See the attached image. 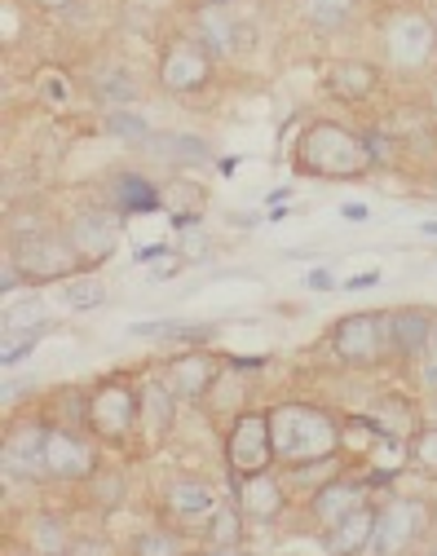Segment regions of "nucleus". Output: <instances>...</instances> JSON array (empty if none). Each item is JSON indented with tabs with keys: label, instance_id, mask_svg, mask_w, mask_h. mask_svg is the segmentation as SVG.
<instances>
[{
	"label": "nucleus",
	"instance_id": "9b49d317",
	"mask_svg": "<svg viewBox=\"0 0 437 556\" xmlns=\"http://www.w3.org/2000/svg\"><path fill=\"white\" fill-rule=\"evenodd\" d=\"M164 380L173 384L177 397L203 402L216 384H222V363H216L208 350H182V354L168 358V376Z\"/></svg>",
	"mask_w": 437,
	"mask_h": 556
},
{
	"label": "nucleus",
	"instance_id": "e433bc0d",
	"mask_svg": "<svg viewBox=\"0 0 437 556\" xmlns=\"http://www.w3.org/2000/svg\"><path fill=\"white\" fill-rule=\"evenodd\" d=\"M340 217H345V222H367V207H362V203H345Z\"/></svg>",
	"mask_w": 437,
	"mask_h": 556
},
{
	"label": "nucleus",
	"instance_id": "2f4dec72",
	"mask_svg": "<svg viewBox=\"0 0 437 556\" xmlns=\"http://www.w3.org/2000/svg\"><path fill=\"white\" fill-rule=\"evenodd\" d=\"M36 547H40V552H49V556L66 552V526H62V521H53V517L36 521Z\"/></svg>",
	"mask_w": 437,
	"mask_h": 556
},
{
	"label": "nucleus",
	"instance_id": "473e14b6",
	"mask_svg": "<svg viewBox=\"0 0 437 556\" xmlns=\"http://www.w3.org/2000/svg\"><path fill=\"white\" fill-rule=\"evenodd\" d=\"M415 371H420V384H424L428 393H437V323H433V336H428V344H424Z\"/></svg>",
	"mask_w": 437,
	"mask_h": 556
},
{
	"label": "nucleus",
	"instance_id": "412c9836",
	"mask_svg": "<svg viewBox=\"0 0 437 556\" xmlns=\"http://www.w3.org/2000/svg\"><path fill=\"white\" fill-rule=\"evenodd\" d=\"M173 415H177V393L168 380H146L141 384V425L151 429V438H164L173 429Z\"/></svg>",
	"mask_w": 437,
	"mask_h": 556
},
{
	"label": "nucleus",
	"instance_id": "39448f33",
	"mask_svg": "<svg viewBox=\"0 0 437 556\" xmlns=\"http://www.w3.org/2000/svg\"><path fill=\"white\" fill-rule=\"evenodd\" d=\"M212 76H216V58L208 53V45L195 31H177L160 49V89L164 93H177V98L203 93L212 85Z\"/></svg>",
	"mask_w": 437,
	"mask_h": 556
},
{
	"label": "nucleus",
	"instance_id": "4468645a",
	"mask_svg": "<svg viewBox=\"0 0 437 556\" xmlns=\"http://www.w3.org/2000/svg\"><path fill=\"white\" fill-rule=\"evenodd\" d=\"M5 468L23 477L49 472V425H18L5 442Z\"/></svg>",
	"mask_w": 437,
	"mask_h": 556
},
{
	"label": "nucleus",
	"instance_id": "393cba45",
	"mask_svg": "<svg viewBox=\"0 0 437 556\" xmlns=\"http://www.w3.org/2000/svg\"><path fill=\"white\" fill-rule=\"evenodd\" d=\"M133 336H141V340H186V344H203V340H212V327H195V323H133L128 327Z\"/></svg>",
	"mask_w": 437,
	"mask_h": 556
},
{
	"label": "nucleus",
	"instance_id": "c03bdc74",
	"mask_svg": "<svg viewBox=\"0 0 437 556\" xmlns=\"http://www.w3.org/2000/svg\"><path fill=\"white\" fill-rule=\"evenodd\" d=\"M433 556H437V552H433Z\"/></svg>",
	"mask_w": 437,
	"mask_h": 556
},
{
	"label": "nucleus",
	"instance_id": "c9c22d12",
	"mask_svg": "<svg viewBox=\"0 0 437 556\" xmlns=\"http://www.w3.org/2000/svg\"><path fill=\"white\" fill-rule=\"evenodd\" d=\"M305 283H310L314 292H327V288H336V283H332V274H327V269H314V274L305 278Z\"/></svg>",
	"mask_w": 437,
	"mask_h": 556
},
{
	"label": "nucleus",
	"instance_id": "f8f14e48",
	"mask_svg": "<svg viewBox=\"0 0 437 556\" xmlns=\"http://www.w3.org/2000/svg\"><path fill=\"white\" fill-rule=\"evenodd\" d=\"M115 239H120V222L115 217H102V207H93V213H80V217L66 222V243H71V252L80 256V265L107 261L115 252Z\"/></svg>",
	"mask_w": 437,
	"mask_h": 556
},
{
	"label": "nucleus",
	"instance_id": "58836bf2",
	"mask_svg": "<svg viewBox=\"0 0 437 556\" xmlns=\"http://www.w3.org/2000/svg\"><path fill=\"white\" fill-rule=\"evenodd\" d=\"M195 5H216V10H235V0H195Z\"/></svg>",
	"mask_w": 437,
	"mask_h": 556
},
{
	"label": "nucleus",
	"instance_id": "ddd939ff",
	"mask_svg": "<svg viewBox=\"0 0 437 556\" xmlns=\"http://www.w3.org/2000/svg\"><path fill=\"white\" fill-rule=\"evenodd\" d=\"M380 85H385V76H380V66H372V62L340 58V62L327 66V93L340 98V102H367V98L380 93Z\"/></svg>",
	"mask_w": 437,
	"mask_h": 556
},
{
	"label": "nucleus",
	"instance_id": "37998d69",
	"mask_svg": "<svg viewBox=\"0 0 437 556\" xmlns=\"http://www.w3.org/2000/svg\"><path fill=\"white\" fill-rule=\"evenodd\" d=\"M433 425H437V393H433Z\"/></svg>",
	"mask_w": 437,
	"mask_h": 556
},
{
	"label": "nucleus",
	"instance_id": "6ab92c4d",
	"mask_svg": "<svg viewBox=\"0 0 437 556\" xmlns=\"http://www.w3.org/2000/svg\"><path fill=\"white\" fill-rule=\"evenodd\" d=\"M372 534H376V513L362 504V508H353L340 526L327 530V547H332L336 556H358L362 547H372Z\"/></svg>",
	"mask_w": 437,
	"mask_h": 556
},
{
	"label": "nucleus",
	"instance_id": "a878e982",
	"mask_svg": "<svg viewBox=\"0 0 437 556\" xmlns=\"http://www.w3.org/2000/svg\"><path fill=\"white\" fill-rule=\"evenodd\" d=\"M66 309H93L107 301V283L93 274H76V278H66V292H62Z\"/></svg>",
	"mask_w": 437,
	"mask_h": 556
},
{
	"label": "nucleus",
	"instance_id": "423d86ee",
	"mask_svg": "<svg viewBox=\"0 0 437 556\" xmlns=\"http://www.w3.org/2000/svg\"><path fill=\"white\" fill-rule=\"evenodd\" d=\"M89 425L107 442H124L141 425V389H133L124 380H102L89 393Z\"/></svg>",
	"mask_w": 437,
	"mask_h": 556
},
{
	"label": "nucleus",
	"instance_id": "c756f323",
	"mask_svg": "<svg viewBox=\"0 0 437 556\" xmlns=\"http://www.w3.org/2000/svg\"><path fill=\"white\" fill-rule=\"evenodd\" d=\"M45 331H49V327H40V331H10V336H5V354H0V363L14 367L18 358H27V354L36 350V340H40Z\"/></svg>",
	"mask_w": 437,
	"mask_h": 556
},
{
	"label": "nucleus",
	"instance_id": "7c9ffc66",
	"mask_svg": "<svg viewBox=\"0 0 437 556\" xmlns=\"http://www.w3.org/2000/svg\"><path fill=\"white\" fill-rule=\"evenodd\" d=\"M411 464L437 472V425H428V429H420V433L411 438Z\"/></svg>",
	"mask_w": 437,
	"mask_h": 556
},
{
	"label": "nucleus",
	"instance_id": "f3484780",
	"mask_svg": "<svg viewBox=\"0 0 437 556\" xmlns=\"http://www.w3.org/2000/svg\"><path fill=\"white\" fill-rule=\"evenodd\" d=\"M362 500H367V485L362 481H327L323 491H314V517H319V526L323 530H332V526H340L353 508H362Z\"/></svg>",
	"mask_w": 437,
	"mask_h": 556
},
{
	"label": "nucleus",
	"instance_id": "4be33fe9",
	"mask_svg": "<svg viewBox=\"0 0 437 556\" xmlns=\"http://www.w3.org/2000/svg\"><path fill=\"white\" fill-rule=\"evenodd\" d=\"M239 508H244L248 521H274L278 508H283V485L270 481L265 472L244 477V485H239Z\"/></svg>",
	"mask_w": 437,
	"mask_h": 556
},
{
	"label": "nucleus",
	"instance_id": "f257e3e1",
	"mask_svg": "<svg viewBox=\"0 0 437 556\" xmlns=\"http://www.w3.org/2000/svg\"><path fill=\"white\" fill-rule=\"evenodd\" d=\"M270 442H274V459L287 468L301 464H323L340 451L345 429L336 425V415L314 406V402H278L270 410Z\"/></svg>",
	"mask_w": 437,
	"mask_h": 556
},
{
	"label": "nucleus",
	"instance_id": "bb28decb",
	"mask_svg": "<svg viewBox=\"0 0 437 556\" xmlns=\"http://www.w3.org/2000/svg\"><path fill=\"white\" fill-rule=\"evenodd\" d=\"M98 98L102 102H133L137 98V80L128 76V72H120V66H107L102 72V80H98Z\"/></svg>",
	"mask_w": 437,
	"mask_h": 556
},
{
	"label": "nucleus",
	"instance_id": "f03ea898",
	"mask_svg": "<svg viewBox=\"0 0 437 556\" xmlns=\"http://www.w3.org/2000/svg\"><path fill=\"white\" fill-rule=\"evenodd\" d=\"M372 164L376 160L367 151V137L336 119H310L297 137V151H291V168L323 181H353Z\"/></svg>",
	"mask_w": 437,
	"mask_h": 556
},
{
	"label": "nucleus",
	"instance_id": "7ed1b4c3",
	"mask_svg": "<svg viewBox=\"0 0 437 556\" xmlns=\"http://www.w3.org/2000/svg\"><path fill=\"white\" fill-rule=\"evenodd\" d=\"M380 53L394 72H420L437 53V27L424 5H402L380 23Z\"/></svg>",
	"mask_w": 437,
	"mask_h": 556
},
{
	"label": "nucleus",
	"instance_id": "cd10ccee",
	"mask_svg": "<svg viewBox=\"0 0 437 556\" xmlns=\"http://www.w3.org/2000/svg\"><path fill=\"white\" fill-rule=\"evenodd\" d=\"M133 556H182V539L173 530H146L133 539Z\"/></svg>",
	"mask_w": 437,
	"mask_h": 556
},
{
	"label": "nucleus",
	"instance_id": "dca6fc26",
	"mask_svg": "<svg viewBox=\"0 0 437 556\" xmlns=\"http://www.w3.org/2000/svg\"><path fill=\"white\" fill-rule=\"evenodd\" d=\"M394 318V358H402V363H420V354H424V344H428V336H433V309H415V305H407V309H394L389 314Z\"/></svg>",
	"mask_w": 437,
	"mask_h": 556
},
{
	"label": "nucleus",
	"instance_id": "ea45409f",
	"mask_svg": "<svg viewBox=\"0 0 437 556\" xmlns=\"http://www.w3.org/2000/svg\"><path fill=\"white\" fill-rule=\"evenodd\" d=\"M212 556H239V552L235 547H222V552H212Z\"/></svg>",
	"mask_w": 437,
	"mask_h": 556
},
{
	"label": "nucleus",
	"instance_id": "20e7f679",
	"mask_svg": "<svg viewBox=\"0 0 437 556\" xmlns=\"http://www.w3.org/2000/svg\"><path fill=\"white\" fill-rule=\"evenodd\" d=\"M332 350L349 367H376L394 358V318L380 309L349 314L332 327Z\"/></svg>",
	"mask_w": 437,
	"mask_h": 556
},
{
	"label": "nucleus",
	"instance_id": "a19ab883",
	"mask_svg": "<svg viewBox=\"0 0 437 556\" xmlns=\"http://www.w3.org/2000/svg\"><path fill=\"white\" fill-rule=\"evenodd\" d=\"M428 18H433V27H437V0H433V5H428Z\"/></svg>",
	"mask_w": 437,
	"mask_h": 556
},
{
	"label": "nucleus",
	"instance_id": "b1692460",
	"mask_svg": "<svg viewBox=\"0 0 437 556\" xmlns=\"http://www.w3.org/2000/svg\"><path fill=\"white\" fill-rule=\"evenodd\" d=\"M111 203L120 207V213H155V207H160V190L146 181V177H137V173H120L111 181Z\"/></svg>",
	"mask_w": 437,
	"mask_h": 556
},
{
	"label": "nucleus",
	"instance_id": "5701e85b",
	"mask_svg": "<svg viewBox=\"0 0 437 556\" xmlns=\"http://www.w3.org/2000/svg\"><path fill=\"white\" fill-rule=\"evenodd\" d=\"M141 151L155 155V160H182V164H203V160H212L208 142H199V137H190V132H151V137L141 142Z\"/></svg>",
	"mask_w": 437,
	"mask_h": 556
},
{
	"label": "nucleus",
	"instance_id": "aec40b11",
	"mask_svg": "<svg viewBox=\"0 0 437 556\" xmlns=\"http://www.w3.org/2000/svg\"><path fill=\"white\" fill-rule=\"evenodd\" d=\"M164 504L177 517H199L216 508V491H212V481H199V477H173L164 485Z\"/></svg>",
	"mask_w": 437,
	"mask_h": 556
},
{
	"label": "nucleus",
	"instance_id": "a211bd4d",
	"mask_svg": "<svg viewBox=\"0 0 437 556\" xmlns=\"http://www.w3.org/2000/svg\"><path fill=\"white\" fill-rule=\"evenodd\" d=\"M49 472H53V477H66V481L93 472L89 446H85L76 433H71V429H49Z\"/></svg>",
	"mask_w": 437,
	"mask_h": 556
},
{
	"label": "nucleus",
	"instance_id": "1a4fd4ad",
	"mask_svg": "<svg viewBox=\"0 0 437 556\" xmlns=\"http://www.w3.org/2000/svg\"><path fill=\"white\" fill-rule=\"evenodd\" d=\"M10 261L23 269V278L32 283H45V278H71V269L80 265V256L71 252V243H66V235L58 239V235H32V239H14V248H10Z\"/></svg>",
	"mask_w": 437,
	"mask_h": 556
},
{
	"label": "nucleus",
	"instance_id": "6e6552de",
	"mask_svg": "<svg viewBox=\"0 0 437 556\" xmlns=\"http://www.w3.org/2000/svg\"><path fill=\"white\" fill-rule=\"evenodd\" d=\"M226 455H230L235 477H257V472H265V468L274 464L270 415H261V410H244V415H235V429H230Z\"/></svg>",
	"mask_w": 437,
	"mask_h": 556
},
{
	"label": "nucleus",
	"instance_id": "9d476101",
	"mask_svg": "<svg viewBox=\"0 0 437 556\" xmlns=\"http://www.w3.org/2000/svg\"><path fill=\"white\" fill-rule=\"evenodd\" d=\"M190 31L208 45V53H212L216 62L239 58V53L252 49V40H257V36H252V23L235 18V10H216V5H199Z\"/></svg>",
	"mask_w": 437,
	"mask_h": 556
},
{
	"label": "nucleus",
	"instance_id": "f704fd0d",
	"mask_svg": "<svg viewBox=\"0 0 437 556\" xmlns=\"http://www.w3.org/2000/svg\"><path fill=\"white\" fill-rule=\"evenodd\" d=\"M27 5H36V10H45V14H62V10L76 5V0H27Z\"/></svg>",
	"mask_w": 437,
	"mask_h": 556
},
{
	"label": "nucleus",
	"instance_id": "72a5a7b5",
	"mask_svg": "<svg viewBox=\"0 0 437 556\" xmlns=\"http://www.w3.org/2000/svg\"><path fill=\"white\" fill-rule=\"evenodd\" d=\"M380 269H367V274H353V278H345V292H367V288H376L380 283Z\"/></svg>",
	"mask_w": 437,
	"mask_h": 556
},
{
	"label": "nucleus",
	"instance_id": "c85d7f7f",
	"mask_svg": "<svg viewBox=\"0 0 437 556\" xmlns=\"http://www.w3.org/2000/svg\"><path fill=\"white\" fill-rule=\"evenodd\" d=\"M102 128H107L111 137H124V142H146V137H151L146 119H141V115H133V111H111V115L102 119Z\"/></svg>",
	"mask_w": 437,
	"mask_h": 556
},
{
	"label": "nucleus",
	"instance_id": "4c0bfd02",
	"mask_svg": "<svg viewBox=\"0 0 437 556\" xmlns=\"http://www.w3.org/2000/svg\"><path fill=\"white\" fill-rule=\"evenodd\" d=\"M168 252H173L168 243H155V248H141V252H137V261H155V256H168Z\"/></svg>",
	"mask_w": 437,
	"mask_h": 556
},
{
	"label": "nucleus",
	"instance_id": "0eeeda50",
	"mask_svg": "<svg viewBox=\"0 0 437 556\" xmlns=\"http://www.w3.org/2000/svg\"><path fill=\"white\" fill-rule=\"evenodd\" d=\"M428 504L424 500H389L376 513V534H372V556H407L411 543L428 530Z\"/></svg>",
	"mask_w": 437,
	"mask_h": 556
},
{
	"label": "nucleus",
	"instance_id": "79ce46f5",
	"mask_svg": "<svg viewBox=\"0 0 437 556\" xmlns=\"http://www.w3.org/2000/svg\"><path fill=\"white\" fill-rule=\"evenodd\" d=\"M428 102H433V111H437V85H433V93H428Z\"/></svg>",
	"mask_w": 437,
	"mask_h": 556
},
{
	"label": "nucleus",
	"instance_id": "2eb2a0df",
	"mask_svg": "<svg viewBox=\"0 0 437 556\" xmlns=\"http://www.w3.org/2000/svg\"><path fill=\"white\" fill-rule=\"evenodd\" d=\"M362 0H297V18L314 36H340L358 23Z\"/></svg>",
	"mask_w": 437,
	"mask_h": 556
}]
</instances>
